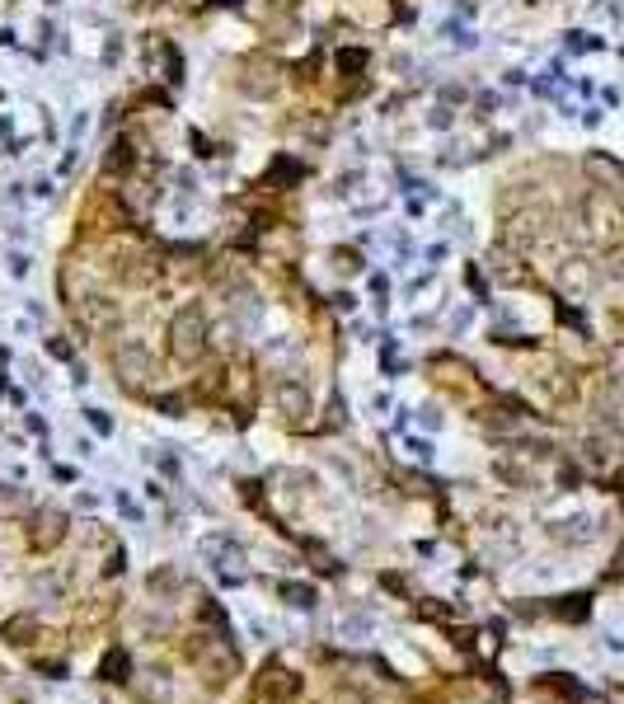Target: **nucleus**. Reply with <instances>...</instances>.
<instances>
[{"label":"nucleus","instance_id":"f257e3e1","mask_svg":"<svg viewBox=\"0 0 624 704\" xmlns=\"http://www.w3.org/2000/svg\"><path fill=\"white\" fill-rule=\"evenodd\" d=\"M169 338H174V357L179 362H202V352H207V315L202 306H183V315H174L169 324Z\"/></svg>","mask_w":624,"mask_h":704},{"label":"nucleus","instance_id":"f03ea898","mask_svg":"<svg viewBox=\"0 0 624 704\" xmlns=\"http://www.w3.org/2000/svg\"><path fill=\"white\" fill-rule=\"evenodd\" d=\"M113 362H118L122 381H132V385H141V381H151L155 376V357L146 352V343H137V338H122L118 352H113Z\"/></svg>","mask_w":624,"mask_h":704},{"label":"nucleus","instance_id":"7ed1b4c3","mask_svg":"<svg viewBox=\"0 0 624 704\" xmlns=\"http://www.w3.org/2000/svg\"><path fill=\"white\" fill-rule=\"evenodd\" d=\"M277 409H282V414L287 418H305L310 414V395H305L301 385H277Z\"/></svg>","mask_w":624,"mask_h":704},{"label":"nucleus","instance_id":"20e7f679","mask_svg":"<svg viewBox=\"0 0 624 704\" xmlns=\"http://www.w3.org/2000/svg\"><path fill=\"white\" fill-rule=\"evenodd\" d=\"M0 634H5L10 643H19V648H24V643L38 639V620H33V615H15V620H5V629H0Z\"/></svg>","mask_w":624,"mask_h":704},{"label":"nucleus","instance_id":"39448f33","mask_svg":"<svg viewBox=\"0 0 624 704\" xmlns=\"http://www.w3.org/2000/svg\"><path fill=\"white\" fill-rule=\"evenodd\" d=\"M29 512V493L15 484H0V517H24Z\"/></svg>","mask_w":624,"mask_h":704},{"label":"nucleus","instance_id":"423d86ee","mask_svg":"<svg viewBox=\"0 0 624 704\" xmlns=\"http://www.w3.org/2000/svg\"><path fill=\"white\" fill-rule=\"evenodd\" d=\"M141 700H169V676L160 667H151L141 676Z\"/></svg>","mask_w":624,"mask_h":704},{"label":"nucleus","instance_id":"0eeeda50","mask_svg":"<svg viewBox=\"0 0 624 704\" xmlns=\"http://www.w3.org/2000/svg\"><path fill=\"white\" fill-rule=\"evenodd\" d=\"M57 540H61V517L57 512H43V536L33 540V550H52Z\"/></svg>","mask_w":624,"mask_h":704},{"label":"nucleus","instance_id":"6e6552de","mask_svg":"<svg viewBox=\"0 0 624 704\" xmlns=\"http://www.w3.org/2000/svg\"><path fill=\"white\" fill-rule=\"evenodd\" d=\"M587 169H592V174H601V179H610L615 188H624V169L615 165V160H601V155H592V160H587Z\"/></svg>","mask_w":624,"mask_h":704},{"label":"nucleus","instance_id":"1a4fd4ad","mask_svg":"<svg viewBox=\"0 0 624 704\" xmlns=\"http://www.w3.org/2000/svg\"><path fill=\"white\" fill-rule=\"evenodd\" d=\"M132 146H127V141H118V146H113V155H104V169H113V174H122V169L132 165Z\"/></svg>","mask_w":624,"mask_h":704},{"label":"nucleus","instance_id":"9d476101","mask_svg":"<svg viewBox=\"0 0 624 704\" xmlns=\"http://www.w3.org/2000/svg\"><path fill=\"white\" fill-rule=\"evenodd\" d=\"M610 371H615V376H624V343H615V352H610Z\"/></svg>","mask_w":624,"mask_h":704},{"label":"nucleus","instance_id":"9b49d317","mask_svg":"<svg viewBox=\"0 0 624 704\" xmlns=\"http://www.w3.org/2000/svg\"><path fill=\"white\" fill-rule=\"evenodd\" d=\"M610 273H615V277H620V282H624V254H620V259H615V263H610Z\"/></svg>","mask_w":624,"mask_h":704}]
</instances>
